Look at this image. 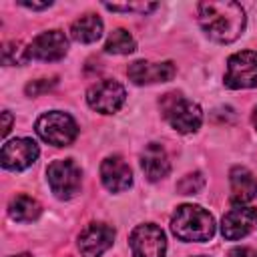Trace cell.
I'll use <instances>...</instances> for the list:
<instances>
[{
	"instance_id": "4316f807",
	"label": "cell",
	"mask_w": 257,
	"mask_h": 257,
	"mask_svg": "<svg viewBox=\"0 0 257 257\" xmlns=\"http://www.w3.org/2000/svg\"><path fill=\"white\" fill-rule=\"evenodd\" d=\"M253 124H255V128H257V108L253 110Z\"/></svg>"
},
{
	"instance_id": "ba28073f",
	"label": "cell",
	"mask_w": 257,
	"mask_h": 257,
	"mask_svg": "<svg viewBox=\"0 0 257 257\" xmlns=\"http://www.w3.org/2000/svg\"><path fill=\"white\" fill-rule=\"evenodd\" d=\"M124 86L116 80H100L86 90V102L100 114H112L124 104Z\"/></svg>"
},
{
	"instance_id": "ac0fdd59",
	"label": "cell",
	"mask_w": 257,
	"mask_h": 257,
	"mask_svg": "<svg viewBox=\"0 0 257 257\" xmlns=\"http://www.w3.org/2000/svg\"><path fill=\"white\" fill-rule=\"evenodd\" d=\"M40 203L28 195H16L8 205V215L18 223H30L40 217Z\"/></svg>"
},
{
	"instance_id": "cb8c5ba5",
	"label": "cell",
	"mask_w": 257,
	"mask_h": 257,
	"mask_svg": "<svg viewBox=\"0 0 257 257\" xmlns=\"http://www.w3.org/2000/svg\"><path fill=\"white\" fill-rule=\"evenodd\" d=\"M229 257H257V251L251 247H233L229 251Z\"/></svg>"
},
{
	"instance_id": "ffe728a7",
	"label": "cell",
	"mask_w": 257,
	"mask_h": 257,
	"mask_svg": "<svg viewBox=\"0 0 257 257\" xmlns=\"http://www.w3.org/2000/svg\"><path fill=\"white\" fill-rule=\"evenodd\" d=\"M30 60V54H28V48H24L20 42L16 40H10V42H4L2 46V62L6 66H12V64H24Z\"/></svg>"
},
{
	"instance_id": "7a4b0ae2",
	"label": "cell",
	"mask_w": 257,
	"mask_h": 257,
	"mask_svg": "<svg viewBox=\"0 0 257 257\" xmlns=\"http://www.w3.org/2000/svg\"><path fill=\"white\" fill-rule=\"evenodd\" d=\"M171 229L181 241H209L215 235V219L199 205H181L171 219Z\"/></svg>"
},
{
	"instance_id": "52a82bcc",
	"label": "cell",
	"mask_w": 257,
	"mask_h": 257,
	"mask_svg": "<svg viewBox=\"0 0 257 257\" xmlns=\"http://www.w3.org/2000/svg\"><path fill=\"white\" fill-rule=\"evenodd\" d=\"M128 247L133 257H165L167 237L155 223L137 225L128 237Z\"/></svg>"
},
{
	"instance_id": "8992f818",
	"label": "cell",
	"mask_w": 257,
	"mask_h": 257,
	"mask_svg": "<svg viewBox=\"0 0 257 257\" xmlns=\"http://www.w3.org/2000/svg\"><path fill=\"white\" fill-rule=\"evenodd\" d=\"M225 86L233 90L257 86V52L255 50H241L229 56Z\"/></svg>"
},
{
	"instance_id": "5b68a950",
	"label": "cell",
	"mask_w": 257,
	"mask_h": 257,
	"mask_svg": "<svg viewBox=\"0 0 257 257\" xmlns=\"http://www.w3.org/2000/svg\"><path fill=\"white\" fill-rule=\"evenodd\" d=\"M46 179H48L52 193L58 199L68 201L80 191L82 173H80V167L72 159H58V161H52L48 165Z\"/></svg>"
},
{
	"instance_id": "44dd1931",
	"label": "cell",
	"mask_w": 257,
	"mask_h": 257,
	"mask_svg": "<svg viewBox=\"0 0 257 257\" xmlns=\"http://www.w3.org/2000/svg\"><path fill=\"white\" fill-rule=\"evenodd\" d=\"M203 185H205V179L201 173H189L177 183V191L181 195H195L203 189Z\"/></svg>"
},
{
	"instance_id": "9c48e42d",
	"label": "cell",
	"mask_w": 257,
	"mask_h": 257,
	"mask_svg": "<svg viewBox=\"0 0 257 257\" xmlns=\"http://www.w3.org/2000/svg\"><path fill=\"white\" fill-rule=\"evenodd\" d=\"M40 155L38 145L32 139H12L4 143L0 151L2 167L8 171H22L28 169Z\"/></svg>"
},
{
	"instance_id": "8fae6325",
	"label": "cell",
	"mask_w": 257,
	"mask_h": 257,
	"mask_svg": "<svg viewBox=\"0 0 257 257\" xmlns=\"http://www.w3.org/2000/svg\"><path fill=\"white\" fill-rule=\"evenodd\" d=\"M68 52V38L62 30H46L28 44V54L34 60H60Z\"/></svg>"
},
{
	"instance_id": "30bf717a",
	"label": "cell",
	"mask_w": 257,
	"mask_h": 257,
	"mask_svg": "<svg viewBox=\"0 0 257 257\" xmlns=\"http://www.w3.org/2000/svg\"><path fill=\"white\" fill-rule=\"evenodd\" d=\"M114 227L106 223H90L78 235V251L82 257H100L112 247Z\"/></svg>"
},
{
	"instance_id": "e0dca14e",
	"label": "cell",
	"mask_w": 257,
	"mask_h": 257,
	"mask_svg": "<svg viewBox=\"0 0 257 257\" xmlns=\"http://www.w3.org/2000/svg\"><path fill=\"white\" fill-rule=\"evenodd\" d=\"M70 36L82 44L96 42L102 36V20L96 14H84L70 24Z\"/></svg>"
},
{
	"instance_id": "277c9868",
	"label": "cell",
	"mask_w": 257,
	"mask_h": 257,
	"mask_svg": "<svg viewBox=\"0 0 257 257\" xmlns=\"http://www.w3.org/2000/svg\"><path fill=\"white\" fill-rule=\"evenodd\" d=\"M36 135L52 147H68L78 137V126L70 114L50 110L36 120Z\"/></svg>"
},
{
	"instance_id": "3957f363",
	"label": "cell",
	"mask_w": 257,
	"mask_h": 257,
	"mask_svg": "<svg viewBox=\"0 0 257 257\" xmlns=\"http://www.w3.org/2000/svg\"><path fill=\"white\" fill-rule=\"evenodd\" d=\"M161 114L169 122L171 128H175L181 135L195 133L203 122V110L197 102L189 100L181 92H167L161 100Z\"/></svg>"
},
{
	"instance_id": "d6986e66",
	"label": "cell",
	"mask_w": 257,
	"mask_h": 257,
	"mask_svg": "<svg viewBox=\"0 0 257 257\" xmlns=\"http://www.w3.org/2000/svg\"><path fill=\"white\" fill-rule=\"evenodd\" d=\"M135 48H137V42L131 36V32L124 28L112 30L104 44V50L110 54H131V52H135Z\"/></svg>"
},
{
	"instance_id": "4fadbf2b",
	"label": "cell",
	"mask_w": 257,
	"mask_h": 257,
	"mask_svg": "<svg viewBox=\"0 0 257 257\" xmlns=\"http://www.w3.org/2000/svg\"><path fill=\"white\" fill-rule=\"evenodd\" d=\"M177 68L173 62L165 60V62H149V60H135L133 64H128L126 74L128 78L143 86V84H155V82H167L175 76Z\"/></svg>"
},
{
	"instance_id": "7402d4cb",
	"label": "cell",
	"mask_w": 257,
	"mask_h": 257,
	"mask_svg": "<svg viewBox=\"0 0 257 257\" xmlns=\"http://www.w3.org/2000/svg\"><path fill=\"white\" fill-rule=\"evenodd\" d=\"M155 2H131V4H104L106 10L112 12H137V14H149L157 8Z\"/></svg>"
},
{
	"instance_id": "7c38bea8",
	"label": "cell",
	"mask_w": 257,
	"mask_h": 257,
	"mask_svg": "<svg viewBox=\"0 0 257 257\" xmlns=\"http://www.w3.org/2000/svg\"><path fill=\"white\" fill-rule=\"evenodd\" d=\"M257 225V211L247 205H233L221 221V233L229 241H237L253 231Z\"/></svg>"
},
{
	"instance_id": "603a6c76",
	"label": "cell",
	"mask_w": 257,
	"mask_h": 257,
	"mask_svg": "<svg viewBox=\"0 0 257 257\" xmlns=\"http://www.w3.org/2000/svg\"><path fill=\"white\" fill-rule=\"evenodd\" d=\"M54 84H56V78H38V80L28 82L24 90H26V94H28V96H38V94H42V92L50 90Z\"/></svg>"
},
{
	"instance_id": "83f0119b",
	"label": "cell",
	"mask_w": 257,
	"mask_h": 257,
	"mask_svg": "<svg viewBox=\"0 0 257 257\" xmlns=\"http://www.w3.org/2000/svg\"><path fill=\"white\" fill-rule=\"evenodd\" d=\"M12 257H32L30 253H20V255H12Z\"/></svg>"
},
{
	"instance_id": "5bb4252c",
	"label": "cell",
	"mask_w": 257,
	"mask_h": 257,
	"mask_svg": "<svg viewBox=\"0 0 257 257\" xmlns=\"http://www.w3.org/2000/svg\"><path fill=\"white\" fill-rule=\"evenodd\" d=\"M100 181L108 191L120 193L133 185L131 167L120 157H106L100 163Z\"/></svg>"
},
{
	"instance_id": "484cf974",
	"label": "cell",
	"mask_w": 257,
	"mask_h": 257,
	"mask_svg": "<svg viewBox=\"0 0 257 257\" xmlns=\"http://www.w3.org/2000/svg\"><path fill=\"white\" fill-rule=\"evenodd\" d=\"M20 4L26 8H32V10H42V8L52 6V2H20Z\"/></svg>"
},
{
	"instance_id": "6da1fadb",
	"label": "cell",
	"mask_w": 257,
	"mask_h": 257,
	"mask_svg": "<svg viewBox=\"0 0 257 257\" xmlns=\"http://www.w3.org/2000/svg\"><path fill=\"white\" fill-rule=\"evenodd\" d=\"M199 12V24L205 30V34L219 42L229 44L237 40L245 30V10L241 4L231 0H219V2H201L197 6Z\"/></svg>"
},
{
	"instance_id": "2e32d148",
	"label": "cell",
	"mask_w": 257,
	"mask_h": 257,
	"mask_svg": "<svg viewBox=\"0 0 257 257\" xmlns=\"http://www.w3.org/2000/svg\"><path fill=\"white\" fill-rule=\"evenodd\" d=\"M231 199L235 205H245L257 197V179L245 167H233L229 173Z\"/></svg>"
},
{
	"instance_id": "d4e9b609",
	"label": "cell",
	"mask_w": 257,
	"mask_h": 257,
	"mask_svg": "<svg viewBox=\"0 0 257 257\" xmlns=\"http://www.w3.org/2000/svg\"><path fill=\"white\" fill-rule=\"evenodd\" d=\"M10 126H12V114L8 112V110H4L2 112V137H6L8 133H10Z\"/></svg>"
},
{
	"instance_id": "9a60e30c",
	"label": "cell",
	"mask_w": 257,
	"mask_h": 257,
	"mask_svg": "<svg viewBox=\"0 0 257 257\" xmlns=\"http://www.w3.org/2000/svg\"><path fill=\"white\" fill-rule=\"evenodd\" d=\"M141 167H143V173L149 181L155 183V181L165 179L171 171L167 151L159 143H149L145 147V151L141 153Z\"/></svg>"
}]
</instances>
